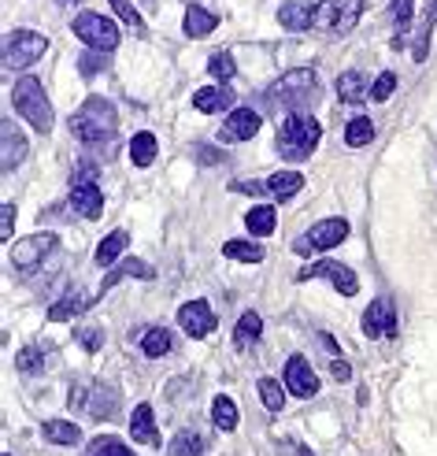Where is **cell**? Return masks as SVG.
<instances>
[{
  "mask_svg": "<svg viewBox=\"0 0 437 456\" xmlns=\"http://www.w3.org/2000/svg\"><path fill=\"white\" fill-rule=\"evenodd\" d=\"M115 126H119V116L108 97H89L71 116V134L85 145H111Z\"/></svg>",
  "mask_w": 437,
  "mask_h": 456,
  "instance_id": "1",
  "label": "cell"
},
{
  "mask_svg": "<svg viewBox=\"0 0 437 456\" xmlns=\"http://www.w3.org/2000/svg\"><path fill=\"white\" fill-rule=\"evenodd\" d=\"M319 138H323V126H319L315 116H308V111H289V116L282 119L279 126V156L282 159H308L315 149H319Z\"/></svg>",
  "mask_w": 437,
  "mask_h": 456,
  "instance_id": "2",
  "label": "cell"
},
{
  "mask_svg": "<svg viewBox=\"0 0 437 456\" xmlns=\"http://www.w3.org/2000/svg\"><path fill=\"white\" fill-rule=\"evenodd\" d=\"M12 104H15V111H19V116L27 119L37 134H49V130H53L56 116H53V101H49V94H45L41 78L22 75V78L15 82V89H12Z\"/></svg>",
  "mask_w": 437,
  "mask_h": 456,
  "instance_id": "3",
  "label": "cell"
},
{
  "mask_svg": "<svg viewBox=\"0 0 437 456\" xmlns=\"http://www.w3.org/2000/svg\"><path fill=\"white\" fill-rule=\"evenodd\" d=\"M267 101L289 108V111H304L312 101H319V78L308 67H296V71H286L279 82L267 89Z\"/></svg>",
  "mask_w": 437,
  "mask_h": 456,
  "instance_id": "4",
  "label": "cell"
},
{
  "mask_svg": "<svg viewBox=\"0 0 437 456\" xmlns=\"http://www.w3.org/2000/svg\"><path fill=\"white\" fill-rule=\"evenodd\" d=\"M71 30H75L78 41H85L89 49H97V53H115V49H119V41H123L119 27H115V19L97 15V12H78L75 22H71Z\"/></svg>",
  "mask_w": 437,
  "mask_h": 456,
  "instance_id": "5",
  "label": "cell"
},
{
  "mask_svg": "<svg viewBox=\"0 0 437 456\" xmlns=\"http://www.w3.org/2000/svg\"><path fill=\"white\" fill-rule=\"evenodd\" d=\"M45 53H49V37L37 30H15L4 37V67L8 71H27Z\"/></svg>",
  "mask_w": 437,
  "mask_h": 456,
  "instance_id": "6",
  "label": "cell"
},
{
  "mask_svg": "<svg viewBox=\"0 0 437 456\" xmlns=\"http://www.w3.org/2000/svg\"><path fill=\"white\" fill-rule=\"evenodd\" d=\"M363 15V0H319L315 4V30L323 34H349Z\"/></svg>",
  "mask_w": 437,
  "mask_h": 456,
  "instance_id": "7",
  "label": "cell"
},
{
  "mask_svg": "<svg viewBox=\"0 0 437 456\" xmlns=\"http://www.w3.org/2000/svg\"><path fill=\"white\" fill-rule=\"evenodd\" d=\"M56 248V234L53 231H45V234H30V238H19L15 245H12V253H8V260H12V267L19 271L22 279L27 275H34V271L49 260V253Z\"/></svg>",
  "mask_w": 437,
  "mask_h": 456,
  "instance_id": "8",
  "label": "cell"
},
{
  "mask_svg": "<svg viewBox=\"0 0 437 456\" xmlns=\"http://www.w3.org/2000/svg\"><path fill=\"white\" fill-rule=\"evenodd\" d=\"M349 231H352V226L344 219H337V216L334 219H319L312 231L296 241V253H312V248H315V253H330V248H337L344 238H349Z\"/></svg>",
  "mask_w": 437,
  "mask_h": 456,
  "instance_id": "9",
  "label": "cell"
},
{
  "mask_svg": "<svg viewBox=\"0 0 437 456\" xmlns=\"http://www.w3.org/2000/svg\"><path fill=\"white\" fill-rule=\"evenodd\" d=\"M301 279H330L337 293H344V297H356L360 293V279H356V271L352 267H344L337 260H315L301 271Z\"/></svg>",
  "mask_w": 437,
  "mask_h": 456,
  "instance_id": "10",
  "label": "cell"
},
{
  "mask_svg": "<svg viewBox=\"0 0 437 456\" xmlns=\"http://www.w3.org/2000/svg\"><path fill=\"white\" fill-rule=\"evenodd\" d=\"M363 334L367 338H393L397 334V308L393 297H375L363 312Z\"/></svg>",
  "mask_w": 437,
  "mask_h": 456,
  "instance_id": "11",
  "label": "cell"
},
{
  "mask_svg": "<svg viewBox=\"0 0 437 456\" xmlns=\"http://www.w3.org/2000/svg\"><path fill=\"white\" fill-rule=\"evenodd\" d=\"M215 323H219V319H215L212 305L200 301V297L197 301H186V305L178 308V327L186 330L190 338H208L215 330Z\"/></svg>",
  "mask_w": 437,
  "mask_h": 456,
  "instance_id": "12",
  "label": "cell"
},
{
  "mask_svg": "<svg viewBox=\"0 0 437 456\" xmlns=\"http://www.w3.org/2000/svg\"><path fill=\"white\" fill-rule=\"evenodd\" d=\"M260 111L256 108H234L226 116V123L219 126V142L226 145H234V142H248V138H256V130H260Z\"/></svg>",
  "mask_w": 437,
  "mask_h": 456,
  "instance_id": "13",
  "label": "cell"
},
{
  "mask_svg": "<svg viewBox=\"0 0 437 456\" xmlns=\"http://www.w3.org/2000/svg\"><path fill=\"white\" fill-rule=\"evenodd\" d=\"M286 390H289L293 397H301V401H308V397L319 394V379H315L312 363H308L301 353H293V356L286 360Z\"/></svg>",
  "mask_w": 437,
  "mask_h": 456,
  "instance_id": "14",
  "label": "cell"
},
{
  "mask_svg": "<svg viewBox=\"0 0 437 456\" xmlns=\"http://www.w3.org/2000/svg\"><path fill=\"white\" fill-rule=\"evenodd\" d=\"M0 138H4V156H0V167H4V175H12L22 159H27V134H22L15 126V119H4L0 123Z\"/></svg>",
  "mask_w": 437,
  "mask_h": 456,
  "instance_id": "15",
  "label": "cell"
},
{
  "mask_svg": "<svg viewBox=\"0 0 437 456\" xmlns=\"http://www.w3.org/2000/svg\"><path fill=\"white\" fill-rule=\"evenodd\" d=\"M134 275L149 282V279H156V267H152V264H145V260H119L115 267H108V275H104V282H101V293H97L93 301L108 297V289H115L123 279H134Z\"/></svg>",
  "mask_w": 437,
  "mask_h": 456,
  "instance_id": "16",
  "label": "cell"
},
{
  "mask_svg": "<svg viewBox=\"0 0 437 456\" xmlns=\"http://www.w3.org/2000/svg\"><path fill=\"white\" fill-rule=\"evenodd\" d=\"M193 108L204 111V116H219V111L234 108V89H230L226 82L204 86V89H197V94H193Z\"/></svg>",
  "mask_w": 437,
  "mask_h": 456,
  "instance_id": "17",
  "label": "cell"
},
{
  "mask_svg": "<svg viewBox=\"0 0 437 456\" xmlns=\"http://www.w3.org/2000/svg\"><path fill=\"white\" fill-rule=\"evenodd\" d=\"M67 200H71V212L82 219H101V212H104V193H101L97 182H89V186H71V197Z\"/></svg>",
  "mask_w": 437,
  "mask_h": 456,
  "instance_id": "18",
  "label": "cell"
},
{
  "mask_svg": "<svg viewBox=\"0 0 437 456\" xmlns=\"http://www.w3.org/2000/svg\"><path fill=\"white\" fill-rule=\"evenodd\" d=\"M130 435H134V442H142V445H149V449H156L159 445V430H156V416H152V404H137L134 412H130Z\"/></svg>",
  "mask_w": 437,
  "mask_h": 456,
  "instance_id": "19",
  "label": "cell"
},
{
  "mask_svg": "<svg viewBox=\"0 0 437 456\" xmlns=\"http://www.w3.org/2000/svg\"><path fill=\"white\" fill-rule=\"evenodd\" d=\"M89 416H93V419H115V416H119V386L97 382L93 397H89Z\"/></svg>",
  "mask_w": 437,
  "mask_h": 456,
  "instance_id": "20",
  "label": "cell"
},
{
  "mask_svg": "<svg viewBox=\"0 0 437 456\" xmlns=\"http://www.w3.org/2000/svg\"><path fill=\"white\" fill-rule=\"evenodd\" d=\"M279 22L286 30L301 34V30H308L315 22V4H312V0H286L282 12H279Z\"/></svg>",
  "mask_w": 437,
  "mask_h": 456,
  "instance_id": "21",
  "label": "cell"
},
{
  "mask_svg": "<svg viewBox=\"0 0 437 456\" xmlns=\"http://www.w3.org/2000/svg\"><path fill=\"white\" fill-rule=\"evenodd\" d=\"M267 190H271L274 200H293L296 193L304 190V175L301 171H274L267 178Z\"/></svg>",
  "mask_w": 437,
  "mask_h": 456,
  "instance_id": "22",
  "label": "cell"
},
{
  "mask_svg": "<svg viewBox=\"0 0 437 456\" xmlns=\"http://www.w3.org/2000/svg\"><path fill=\"white\" fill-rule=\"evenodd\" d=\"M337 97L344 101V104H363V101H371V86L363 82V75L360 71H344L341 78H337Z\"/></svg>",
  "mask_w": 437,
  "mask_h": 456,
  "instance_id": "23",
  "label": "cell"
},
{
  "mask_svg": "<svg viewBox=\"0 0 437 456\" xmlns=\"http://www.w3.org/2000/svg\"><path fill=\"white\" fill-rule=\"evenodd\" d=\"M245 226H248L252 238H271L274 226H279V216H274L271 204H256V208L245 212Z\"/></svg>",
  "mask_w": 437,
  "mask_h": 456,
  "instance_id": "24",
  "label": "cell"
},
{
  "mask_svg": "<svg viewBox=\"0 0 437 456\" xmlns=\"http://www.w3.org/2000/svg\"><path fill=\"white\" fill-rule=\"evenodd\" d=\"M126 245H130V234H126V231H111V234L97 245V256H93V260H97L101 267H115V264L123 260Z\"/></svg>",
  "mask_w": 437,
  "mask_h": 456,
  "instance_id": "25",
  "label": "cell"
},
{
  "mask_svg": "<svg viewBox=\"0 0 437 456\" xmlns=\"http://www.w3.org/2000/svg\"><path fill=\"white\" fill-rule=\"evenodd\" d=\"M89 305H93V301H89V297H82V293L78 289H67L63 293V297L49 308V319H53V323H63V319H78Z\"/></svg>",
  "mask_w": 437,
  "mask_h": 456,
  "instance_id": "26",
  "label": "cell"
},
{
  "mask_svg": "<svg viewBox=\"0 0 437 456\" xmlns=\"http://www.w3.org/2000/svg\"><path fill=\"white\" fill-rule=\"evenodd\" d=\"M41 435H45V442H53V445H78L82 442V427L67 423V419H45Z\"/></svg>",
  "mask_w": 437,
  "mask_h": 456,
  "instance_id": "27",
  "label": "cell"
},
{
  "mask_svg": "<svg viewBox=\"0 0 437 456\" xmlns=\"http://www.w3.org/2000/svg\"><path fill=\"white\" fill-rule=\"evenodd\" d=\"M212 423H215V430H223V435H230V430H238V423H241V412H238L234 397L219 394V397L212 401Z\"/></svg>",
  "mask_w": 437,
  "mask_h": 456,
  "instance_id": "28",
  "label": "cell"
},
{
  "mask_svg": "<svg viewBox=\"0 0 437 456\" xmlns=\"http://www.w3.org/2000/svg\"><path fill=\"white\" fill-rule=\"evenodd\" d=\"M171 349H174V334H171L167 327H149V330L142 334V353H145L149 360L167 356Z\"/></svg>",
  "mask_w": 437,
  "mask_h": 456,
  "instance_id": "29",
  "label": "cell"
},
{
  "mask_svg": "<svg viewBox=\"0 0 437 456\" xmlns=\"http://www.w3.org/2000/svg\"><path fill=\"white\" fill-rule=\"evenodd\" d=\"M215 27H219V15H215V12L197 8V4L186 12V34H190V37H197V41H200V37L215 34Z\"/></svg>",
  "mask_w": 437,
  "mask_h": 456,
  "instance_id": "30",
  "label": "cell"
},
{
  "mask_svg": "<svg viewBox=\"0 0 437 456\" xmlns=\"http://www.w3.org/2000/svg\"><path fill=\"white\" fill-rule=\"evenodd\" d=\"M130 159H134V167H152L156 164V134H149V130L134 134L130 138Z\"/></svg>",
  "mask_w": 437,
  "mask_h": 456,
  "instance_id": "31",
  "label": "cell"
},
{
  "mask_svg": "<svg viewBox=\"0 0 437 456\" xmlns=\"http://www.w3.org/2000/svg\"><path fill=\"white\" fill-rule=\"evenodd\" d=\"M263 334V319H260V312H245L241 319H238V327H234V346L238 349H245V346H252V341H256Z\"/></svg>",
  "mask_w": 437,
  "mask_h": 456,
  "instance_id": "32",
  "label": "cell"
},
{
  "mask_svg": "<svg viewBox=\"0 0 437 456\" xmlns=\"http://www.w3.org/2000/svg\"><path fill=\"white\" fill-rule=\"evenodd\" d=\"M223 256L226 260H238V264H260L263 260V248L256 241H245V238H234L223 245Z\"/></svg>",
  "mask_w": 437,
  "mask_h": 456,
  "instance_id": "33",
  "label": "cell"
},
{
  "mask_svg": "<svg viewBox=\"0 0 437 456\" xmlns=\"http://www.w3.org/2000/svg\"><path fill=\"white\" fill-rule=\"evenodd\" d=\"M433 27H437V0L426 8L423 22H419V34H416V49H411V56H416L419 63L430 56V37H433Z\"/></svg>",
  "mask_w": 437,
  "mask_h": 456,
  "instance_id": "34",
  "label": "cell"
},
{
  "mask_svg": "<svg viewBox=\"0 0 437 456\" xmlns=\"http://www.w3.org/2000/svg\"><path fill=\"white\" fill-rule=\"evenodd\" d=\"M256 390H260V401H263L267 412L279 416L282 408H286V386H282L279 379H260V382H256Z\"/></svg>",
  "mask_w": 437,
  "mask_h": 456,
  "instance_id": "35",
  "label": "cell"
},
{
  "mask_svg": "<svg viewBox=\"0 0 437 456\" xmlns=\"http://www.w3.org/2000/svg\"><path fill=\"white\" fill-rule=\"evenodd\" d=\"M167 456H204V438L197 430H178L167 445Z\"/></svg>",
  "mask_w": 437,
  "mask_h": 456,
  "instance_id": "36",
  "label": "cell"
},
{
  "mask_svg": "<svg viewBox=\"0 0 437 456\" xmlns=\"http://www.w3.org/2000/svg\"><path fill=\"white\" fill-rule=\"evenodd\" d=\"M367 142H375V119L356 116L349 126H344V145H349V149H363Z\"/></svg>",
  "mask_w": 437,
  "mask_h": 456,
  "instance_id": "37",
  "label": "cell"
},
{
  "mask_svg": "<svg viewBox=\"0 0 437 456\" xmlns=\"http://www.w3.org/2000/svg\"><path fill=\"white\" fill-rule=\"evenodd\" d=\"M208 75H212L215 82H230V78L238 75V63H234V56H230L226 49L212 53V60H208Z\"/></svg>",
  "mask_w": 437,
  "mask_h": 456,
  "instance_id": "38",
  "label": "cell"
},
{
  "mask_svg": "<svg viewBox=\"0 0 437 456\" xmlns=\"http://www.w3.org/2000/svg\"><path fill=\"white\" fill-rule=\"evenodd\" d=\"M108 4L115 8V15H119L137 37H145V34H149V30H145V22H142V15H137V8L130 4V0H108Z\"/></svg>",
  "mask_w": 437,
  "mask_h": 456,
  "instance_id": "39",
  "label": "cell"
},
{
  "mask_svg": "<svg viewBox=\"0 0 437 456\" xmlns=\"http://www.w3.org/2000/svg\"><path fill=\"white\" fill-rule=\"evenodd\" d=\"M411 12H416V0H393V12H389V19H393L397 45H401V34L411 30Z\"/></svg>",
  "mask_w": 437,
  "mask_h": 456,
  "instance_id": "40",
  "label": "cell"
},
{
  "mask_svg": "<svg viewBox=\"0 0 437 456\" xmlns=\"http://www.w3.org/2000/svg\"><path fill=\"white\" fill-rule=\"evenodd\" d=\"M15 368H19V375H41L45 371V353L41 349H19Z\"/></svg>",
  "mask_w": 437,
  "mask_h": 456,
  "instance_id": "41",
  "label": "cell"
},
{
  "mask_svg": "<svg viewBox=\"0 0 437 456\" xmlns=\"http://www.w3.org/2000/svg\"><path fill=\"white\" fill-rule=\"evenodd\" d=\"M89 456H134V449L108 435V438H97L93 445H89Z\"/></svg>",
  "mask_w": 437,
  "mask_h": 456,
  "instance_id": "42",
  "label": "cell"
},
{
  "mask_svg": "<svg viewBox=\"0 0 437 456\" xmlns=\"http://www.w3.org/2000/svg\"><path fill=\"white\" fill-rule=\"evenodd\" d=\"M393 89H397V75H393V71H382V75L371 82V101H375V104L389 101V97H393Z\"/></svg>",
  "mask_w": 437,
  "mask_h": 456,
  "instance_id": "43",
  "label": "cell"
},
{
  "mask_svg": "<svg viewBox=\"0 0 437 456\" xmlns=\"http://www.w3.org/2000/svg\"><path fill=\"white\" fill-rule=\"evenodd\" d=\"M111 63V53H85V56H78V71L85 75V78H93L97 71H101V67H108Z\"/></svg>",
  "mask_w": 437,
  "mask_h": 456,
  "instance_id": "44",
  "label": "cell"
},
{
  "mask_svg": "<svg viewBox=\"0 0 437 456\" xmlns=\"http://www.w3.org/2000/svg\"><path fill=\"white\" fill-rule=\"evenodd\" d=\"M12 234H15V204L4 200V208H0V238L12 241Z\"/></svg>",
  "mask_w": 437,
  "mask_h": 456,
  "instance_id": "45",
  "label": "cell"
},
{
  "mask_svg": "<svg viewBox=\"0 0 437 456\" xmlns=\"http://www.w3.org/2000/svg\"><path fill=\"white\" fill-rule=\"evenodd\" d=\"M93 178H97V167L89 164V159H82V164L75 167V175H71V186H89Z\"/></svg>",
  "mask_w": 437,
  "mask_h": 456,
  "instance_id": "46",
  "label": "cell"
},
{
  "mask_svg": "<svg viewBox=\"0 0 437 456\" xmlns=\"http://www.w3.org/2000/svg\"><path fill=\"white\" fill-rule=\"evenodd\" d=\"M78 341H82V346H85L89 353H97V349H101V330H97V327L78 330Z\"/></svg>",
  "mask_w": 437,
  "mask_h": 456,
  "instance_id": "47",
  "label": "cell"
},
{
  "mask_svg": "<svg viewBox=\"0 0 437 456\" xmlns=\"http://www.w3.org/2000/svg\"><path fill=\"white\" fill-rule=\"evenodd\" d=\"M238 193H248V197H260V193H271L267 190V182H238V186H234Z\"/></svg>",
  "mask_w": 437,
  "mask_h": 456,
  "instance_id": "48",
  "label": "cell"
},
{
  "mask_svg": "<svg viewBox=\"0 0 437 456\" xmlns=\"http://www.w3.org/2000/svg\"><path fill=\"white\" fill-rule=\"evenodd\" d=\"M330 375H334L337 382H349V379H352V368H349V363H344V360H337V356H334V363H330Z\"/></svg>",
  "mask_w": 437,
  "mask_h": 456,
  "instance_id": "49",
  "label": "cell"
},
{
  "mask_svg": "<svg viewBox=\"0 0 437 456\" xmlns=\"http://www.w3.org/2000/svg\"><path fill=\"white\" fill-rule=\"evenodd\" d=\"M197 159H200V164H219V159H223V152L219 149H208V145H204V149H197Z\"/></svg>",
  "mask_w": 437,
  "mask_h": 456,
  "instance_id": "50",
  "label": "cell"
},
{
  "mask_svg": "<svg viewBox=\"0 0 437 456\" xmlns=\"http://www.w3.org/2000/svg\"><path fill=\"white\" fill-rule=\"evenodd\" d=\"M319 338H323V346H327V349H330V353H334V356H337V353H341V349H337V341H334V338H330V334H319Z\"/></svg>",
  "mask_w": 437,
  "mask_h": 456,
  "instance_id": "51",
  "label": "cell"
},
{
  "mask_svg": "<svg viewBox=\"0 0 437 456\" xmlns=\"http://www.w3.org/2000/svg\"><path fill=\"white\" fill-rule=\"evenodd\" d=\"M60 4H85V0H60Z\"/></svg>",
  "mask_w": 437,
  "mask_h": 456,
  "instance_id": "52",
  "label": "cell"
},
{
  "mask_svg": "<svg viewBox=\"0 0 437 456\" xmlns=\"http://www.w3.org/2000/svg\"><path fill=\"white\" fill-rule=\"evenodd\" d=\"M301 456H312V449H304V445H301Z\"/></svg>",
  "mask_w": 437,
  "mask_h": 456,
  "instance_id": "53",
  "label": "cell"
}]
</instances>
